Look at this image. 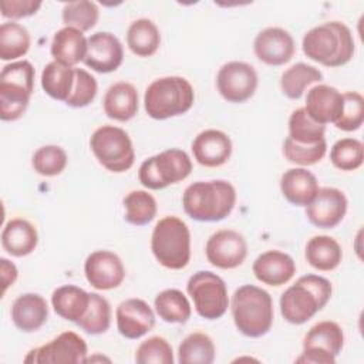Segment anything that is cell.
<instances>
[{"label":"cell","mask_w":364,"mask_h":364,"mask_svg":"<svg viewBox=\"0 0 364 364\" xmlns=\"http://www.w3.org/2000/svg\"><path fill=\"white\" fill-rule=\"evenodd\" d=\"M38 243L37 229L26 219L9 220L1 230L3 249L16 257H23L34 252Z\"/></svg>","instance_id":"4316f807"},{"label":"cell","mask_w":364,"mask_h":364,"mask_svg":"<svg viewBox=\"0 0 364 364\" xmlns=\"http://www.w3.org/2000/svg\"><path fill=\"white\" fill-rule=\"evenodd\" d=\"M118 333L128 338L136 340L149 333L155 326V313L142 299H127L115 310Z\"/></svg>","instance_id":"d6986e66"},{"label":"cell","mask_w":364,"mask_h":364,"mask_svg":"<svg viewBox=\"0 0 364 364\" xmlns=\"http://www.w3.org/2000/svg\"><path fill=\"white\" fill-rule=\"evenodd\" d=\"M28 30L14 21H7L0 26V58L11 61L27 54L30 48Z\"/></svg>","instance_id":"e575fe53"},{"label":"cell","mask_w":364,"mask_h":364,"mask_svg":"<svg viewBox=\"0 0 364 364\" xmlns=\"http://www.w3.org/2000/svg\"><path fill=\"white\" fill-rule=\"evenodd\" d=\"M125 220L134 226H144L154 220L158 212L155 198L146 191H131L124 198Z\"/></svg>","instance_id":"d590c367"},{"label":"cell","mask_w":364,"mask_h":364,"mask_svg":"<svg viewBox=\"0 0 364 364\" xmlns=\"http://www.w3.org/2000/svg\"><path fill=\"white\" fill-rule=\"evenodd\" d=\"M326 125L313 121L304 108H297L290 114L289 118V138L294 142L313 145L324 138Z\"/></svg>","instance_id":"8d00e7d4"},{"label":"cell","mask_w":364,"mask_h":364,"mask_svg":"<svg viewBox=\"0 0 364 364\" xmlns=\"http://www.w3.org/2000/svg\"><path fill=\"white\" fill-rule=\"evenodd\" d=\"M236 203L235 186L223 179L191 183L182 195L185 213L198 222H219L228 218Z\"/></svg>","instance_id":"6da1fadb"},{"label":"cell","mask_w":364,"mask_h":364,"mask_svg":"<svg viewBox=\"0 0 364 364\" xmlns=\"http://www.w3.org/2000/svg\"><path fill=\"white\" fill-rule=\"evenodd\" d=\"M303 53L326 67L346 65L354 55L351 30L341 21H327L310 28L301 41Z\"/></svg>","instance_id":"7a4b0ae2"},{"label":"cell","mask_w":364,"mask_h":364,"mask_svg":"<svg viewBox=\"0 0 364 364\" xmlns=\"http://www.w3.org/2000/svg\"><path fill=\"white\" fill-rule=\"evenodd\" d=\"M87 343L74 331H63L47 344L33 348L24 363L33 364H80L87 358Z\"/></svg>","instance_id":"7c38bea8"},{"label":"cell","mask_w":364,"mask_h":364,"mask_svg":"<svg viewBox=\"0 0 364 364\" xmlns=\"http://www.w3.org/2000/svg\"><path fill=\"white\" fill-rule=\"evenodd\" d=\"M284 199L294 206H307L318 191L316 175L306 168H290L280 178Z\"/></svg>","instance_id":"cb8c5ba5"},{"label":"cell","mask_w":364,"mask_h":364,"mask_svg":"<svg viewBox=\"0 0 364 364\" xmlns=\"http://www.w3.org/2000/svg\"><path fill=\"white\" fill-rule=\"evenodd\" d=\"M344 346V333L336 321L324 320L314 324L303 338V353L296 363L334 364Z\"/></svg>","instance_id":"8fae6325"},{"label":"cell","mask_w":364,"mask_h":364,"mask_svg":"<svg viewBox=\"0 0 364 364\" xmlns=\"http://www.w3.org/2000/svg\"><path fill=\"white\" fill-rule=\"evenodd\" d=\"M84 274L97 290H112L125 279V267L118 255L109 250H95L85 259Z\"/></svg>","instance_id":"2e32d148"},{"label":"cell","mask_w":364,"mask_h":364,"mask_svg":"<svg viewBox=\"0 0 364 364\" xmlns=\"http://www.w3.org/2000/svg\"><path fill=\"white\" fill-rule=\"evenodd\" d=\"M236 328L246 337L257 338L269 333L273 324V300L269 291L255 284L235 290L230 301Z\"/></svg>","instance_id":"277c9868"},{"label":"cell","mask_w":364,"mask_h":364,"mask_svg":"<svg viewBox=\"0 0 364 364\" xmlns=\"http://www.w3.org/2000/svg\"><path fill=\"white\" fill-rule=\"evenodd\" d=\"M90 146L97 161L109 172H127L135 162L132 141L119 127L102 125L97 128L90 138Z\"/></svg>","instance_id":"ba28073f"},{"label":"cell","mask_w":364,"mask_h":364,"mask_svg":"<svg viewBox=\"0 0 364 364\" xmlns=\"http://www.w3.org/2000/svg\"><path fill=\"white\" fill-rule=\"evenodd\" d=\"M11 320L14 326L24 333L37 331L48 318V306L43 296L37 293H24L18 296L11 306Z\"/></svg>","instance_id":"603a6c76"},{"label":"cell","mask_w":364,"mask_h":364,"mask_svg":"<svg viewBox=\"0 0 364 364\" xmlns=\"http://www.w3.org/2000/svg\"><path fill=\"white\" fill-rule=\"evenodd\" d=\"M333 286L318 274H304L280 296V313L290 324H304L330 300Z\"/></svg>","instance_id":"3957f363"},{"label":"cell","mask_w":364,"mask_h":364,"mask_svg":"<svg viewBox=\"0 0 364 364\" xmlns=\"http://www.w3.org/2000/svg\"><path fill=\"white\" fill-rule=\"evenodd\" d=\"M343 107L344 98L337 88L317 84L307 91L306 105L303 108L313 121L326 125L328 122L334 124L340 118Z\"/></svg>","instance_id":"44dd1931"},{"label":"cell","mask_w":364,"mask_h":364,"mask_svg":"<svg viewBox=\"0 0 364 364\" xmlns=\"http://www.w3.org/2000/svg\"><path fill=\"white\" fill-rule=\"evenodd\" d=\"M61 18L65 27H74L84 33L95 27L100 18V10L97 3L90 0L70 1L64 4Z\"/></svg>","instance_id":"f35d334b"},{"label":"cell","mask_w":364,"mask_h":364,"mask_svg":"<svg viewBox=\"0 0 364 364\" xmlns=\"http://www.w3.org/2000/svg\"><path fill=\"white\" fill-rule=\"evenodd\" d=\"M34 67L27 60L6 64L0 73V118L16 121L27 109L34 91Z\"/></svg>","instance_id":"52a82bcc"},{"label":"cell","mask_w":364,"mask_h":364,"mask_svg":"<svg viewBox=\"0 0 364 364\" xmlns=\"http://www.w3.org/2000/svg\"><path fill=\"white\" fill-rule=\"evenodd\" d=\"M124 60V47L117 36L108 31H97L88 37V50L84 64L100 74L112 73Z\"/></svg>","instance_id":"e0dca14e"},{"label":"cell","mask_w":364,"mask_h":364,"mask_svg":"<svg viewBox=\"0 0 364 364\" xmlns=\"http://www.w3.org/2000/svg\"><path fill=\"white\" fill-rule=\"evenodd\" d=\"M252 270L260 283L279 287L293 279L296 273V263L293 257L284 252L267 250L256 257Z\"/></svg>","instance_id":"7402d4cb"},{"label":"cell","mask_w":364,"mask_h":364,"mask_svg":"<svg viewBox=\"0 0 364 364\" xmlns=\"http://www.w3.org/2000/svg\"><path fill=\"white\" fill-rule=\"evenodd\" d=\"M41 1L34 0H4L0 3L1 16L10 20H18L30 17L38 11Z\"/></svg>","instance_id":"bcb514c9"},{"label":"cell","mask_w":364,"mask_h":364,"mask_svg":"<svg viewBox=\"0 0 364 364\" xmlns=\"http://www.w3.org/2000/svg\"><path fill=\"white\" fill-rule=\"evenodd\" d=\"M51 304L61 318L77 323L88 310L90 293L74 284L60 286L51 294Z\"/></svg>","instance_id":"83f0119b"},{"label":"cell","mask_w":364,"mask_h":364,"mask_svg":"<svg viewBox=\"0 0 364 364\" xmlns=\"http://www.w3.org/2000/svg\"><path fill=\"white\" fill-rule=\"evenodd\" d=\"M88 50V38L82 31L74 27L60 28L51 41V55L54 61L74 67L78 63L84 61Z\"/></svg>","instance_id":"d4e9b609"},{"label":"cell","mask_w":364,"mask_h":364,"mask_svg":"<svg viewBox=\"0 0 364 364\" xmlns=\"http://www.w3.org/2000/svg\"><path fill=\"white\" fill-rule=\"evenodd\" d=\"M191 172L189 155L182 149L171 148L145 159L138 169V179L146 189L159 191L186 179Z\"/></svg>","instance_id":"9c48e42d"},{"label":"cell","mask_w":364,"mask_h":364,"mask_svg":"<svg viewBox=\"0 0 364 364\" xmlns=\"http://www.w3.org/2000/svg\"><path fill=\"white\" fill-rule=\"evenodd\" d=\"M208 262L219 269L239 267L247 256L246 239L236 230L222 229L210 235L205 246Z\"/></svg>","instance_id":"5bb4252c"},{"label":"cell","mask_w":364,"mask_h":364,"mask_svg":"<svg viewBox=\"0 0 364 364\" xmlns=\"http://www.w3.org/2000/svg\"><path fill=\"white\" fill-rule=\"evenodd\" d=\"M327 152V142L326 139L313 144V145H304L294 142L289 136L283 142V155L284 158L296 165L300 166H310L320 162Z\"/></svg>","instance_id":"b9f144b4"},{"label":"cell","mask_w":364,"mask_h":364,"mask_svg":"<svg viewBox=\"0 0 364 364\" xmlns=\"http://www.w3.org/2000/svg\"><path fill=\"white\" fill-rule=\"evenodd\" d=\"M213 340L200 331L186 336L178 347L181 364H212L215 361Z\"/></svg>","instance_id":"836d02e7"},{"label":"cell","mask_w":364,"mask_h":364,"mask_svg":"<svg viewBox=\"0 0 364 364\" xmlns=\"http://www.w3.org/2000/svg\"><path fill=\"white\" fill-rule=\"evenodd\" d=\"M256 57L273 67L289 63L296 51V44L291 34L282 27H267L257 33L253 41Z\"/></svg>","instance_id":"ac0fdd59"},{"label":"cell","mask_w":364,"mask_h":364,"mask_svg":"<svg viewBox=\"0 0 364 364\" xmlns=\"http://www.w3.org/2000/svg\"><path fill=\"white\" fill-rule=\"evenodd\" d=\"M306 260L311 267L320 272H330L338 267L343 259V250L338 242L327 235L313 236L304 252Z\"/></svg>","instance_id":"f1b7e54d"},{"label":"cell","mask_w":364,"mask_h":364,"mask_svg":"<svg viewBox=\"0 0 364 364\" xmlns=\"http://www.w3.org/2000/svg\"><path fill=\"white\" fill-rule=\"evenodd\" d=\"M321 80L323 74L318 68L306 63H297L283 71L280 77V88L287 98L299 100L309 85L320 82Z\"/></svg>","instance_id":"d6a6232c"},{"label":"cell","mask_w":364,"mask_h":364,"mask_svg":"<svg viewBox=\"0 0 364 364\" xmlns=\"http://www.w3.org/2000/svg\"><path fill=\"white\" fill-rule=\"evenodd\" d=\"M151 250L156 262L171 270H181L191 260V232L178 216L159 219L152 230Z\"/></svg>","instance_id":"8992f818"},{"label":"cell","mask_w":364,"mask_h":364,"mask_svg":"<svg viewBox=\"0 0 364 364\" xmlns=\"http://www.w3.org/2000/svg\"><path fill=\"white\" fill-rule=\"evenodd\" d=\"M97 90V80L84 68H75V84L65 104L73 108L87 107L94 101Z\"/></svg>","instance_id":"f6af8a7d"},{"label":"cell","mask_w":364,"mask_h":364,"mask_svg":"<svg viewBox=\"0 0 364 364\" xmlns=\"http://www.w3.org/2000/svg\"><path fill=\"white\" fill-rule=\"evenodd\" d=\"M330 161L340 171H355L363 165L364 146L357 138H341L330 149Z\"/></svg>","instance_id":"ab89813d"},{"label":"cell","mask_w":364,"mask_h":364,"mask_svg":"<svg viewBox=\"0 0 364 364\" xmlns=\"http://www.w3.org/2000/svg\"><path fill=\"white\" fill-rule=\"evenodd\" d=\"M127 44L135 55L151 57L161 46V33L152 20L138 18L128 27Z\"/></svg>","instance_id":"4dcf8cb0"},{"label":"cell","mask_w":364,"mask_h":364,"mask_svg":"<svg viewBox=\"0 0 364 364\" xmlns=\"http://www.w3.org/2000/svg\"><path fill=\"white\" fill-rule=\"evenodd\" d=\"M192 154L198 164L206 168L225 165L232 155V141L220 129H205L192 142Z\"/></svg>","instance_id":"ffe728a7"},{"label":"cell","mask_w":364,"mask_h":364,"mask_svg":"<svg viewBox=\"0 0 364 364\" xmlns=\"http://www.w3.org/2000/svg\"><path fill=\"white\" fill-rule=\"evenodd\" d=\"M343 112L334 125L346 132L357 131L364 122V98L357 91H347L343 94Z\"/></svg>","instance_id":"ee69618b"},{"label":"cell","mask_w":364,"mask_h":364,"mask_svg":"<svg viewBox=\"0 0 364 364\" xmlns=\"http://www.w3.org/2000/svg\"><path fill=\"white\" fill-rule=\"evenodd\" d=\"M0 274H1V284H3V290L1 294L6 293V290L14 284V282L17 280L18 272L17 267L13 262L7 260L6 257L0 259Z\"/></svg>","instance_id":"7dc6e473"},{"label":"cell","mask_w":364,"mask_h":364,"mask_svg":"<svg viewBox=\"0 0 364 364\" xmlns=\"http://www.w3.org/2000/svg\"><path fill=\"white\" fill-rule=\"evenodd\" d=\"M135 361L139 364H172L175 360L168 340L161 336H154L138 346Z\"/></svg>","instance_id":"7bdbcfd3"},{"label":"cell","mask_w":364,"mask_h":364,"mask_svg":"<svg viewBox=\"0 0 364 364\" xmlns=\"http://www.w3.org/2000/svg\"><path fill=\"white\" fill-rule=\"evenodd\" d=\"M138 91L131 82L118 81L108 87L102 107L108 118L127 122L138 112Z\"/></svg>","instance_id":"484cf974"},{"label":"cell","mask_w":364,"mask_h":364,"mask_svg":"<svg viewBox=\"0 0 364 364\" xmlns=\"http://www.w3.org/2000/svg\"><path fill=\"white\" fill-rule=\"evenodd\" d=\"M75 324L91 336L105 333L111 324V306L108 300L98 293H90L88 310Z\"/></svg>","instance_id":"74e56055"},{"label":"cell","mask_w":364,"mask_h":364,"mask_svg":"<svg viewBox=\"0 0 364 364\" xmlns=\"http://www.w3.org/2000/svg\"><path fill=\"white\" fill-rule=\"evenodd\" d=\"M347 198L337 188H318L314 199L306 206V216L311 225L320 229H333L347 213Z\"/></svg>","instance_id":"9a60e30c"},{"label":"cell","mask_w":364,"mask_h":364,"mask_svg":"<svg viewBox=\"0 0 364 364\" xmlns=\"http://www.w3.org/2000/svg\"><path fill=\"white\" fill-rule=\"evenodd\" d=\"M75 84V68L60 64L57 61L48 63L41 73V87L47 95L57 101H67Z\"/></svg>","instance_id":"f546056e"},{"label":"cell","mask_w":364,"mask_h":364,"mask_svg":"<svg viewBox=\"0 0 364 364\" xmlns=\"http://www.w3.org/2000/svg\"><path fill=\"white\" fill-rule=\"evenodd\" d=\"M259 78L253 65L245 61L223 64L216 75V87L223 100L240 104L250 100L257 88Z\"/></svg>","instance_id":"4fadbf2b"},{"label":"cell","mask_w":364,"mask_h":364,"mask_svg":"<svg viewBox=\"0 0 364 364\" xmlns=\"http://www.w3.org/2000/svg\"><path fill=\"white\" fill-rule=\"evenodd\" d=\"M186 291L202 318L218 320L229 307L226 283L213 272L199 270L193 273L186 283Z\"/></svg>","instance_id":"30bf717a"},{"label":"cell","mask_w":364,"mask_h":364,"mask_svg":"<svg viewBox=\"0 0 364 364\" xmlns=\"http://www.w3.org/2000/svg\"><path fill=\"white\" fill-rule=\"evenodd\" d=\"M154 307L159 318L166 323L183 324L192 314L188 297L178 289H165L158 293L154 300Z\"/></svg>","instance_id":"1f68e13d"},{"label":"cell","mask_w":364,"mask_h":364,"mask_svg":"<svg viewBox=\"0 0 364 364\" xmlns=\"http://www.w3.org/2000/svg\"><path fill=\"white\" fill-rule=\"evenodd\" d=\"M193 101V87L186 78L179 75H166L154 80L144 94L146 114L159 121L188 112Z\"/></svg>","instance_id":"5b68a950"},{"label":"cell","mask_w":364,"mask_h":364,"mask_svg":"<svg viewBox=\"0 0 364 364\" xmlns=\"http://www.w3.org/2000/svg\"><path fill=\"white\" fill-rule=\"evenodd\" d=\"M68 158L65 151L58 145L40 146L31 159L34 171L43 176H57L67 166Z\"/></svg>","instance_id":"60d3db41"}]
</instances>
